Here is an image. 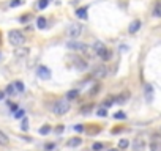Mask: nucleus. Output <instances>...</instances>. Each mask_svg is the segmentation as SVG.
Listing matches in <instances>:
<instances>
[{
	"label": "nucleus",
	"instance_id": "obj_1",
	"mask_svg": "<svg viewBox=\"0 0 161 151\" xmlns=\"http://www.w3.org/2000/svg\"><path fill=\"white\" fill-rule=\"evenodd\" d=\"M93 51H95L96 55H100V57H101L103 61H108L111 57H112V52H111L108 47L101 43V41H96V43L93 44Z\"/></svg>",
	"mask_w": 161,
	"mask_h": 151
},
{
	"label": "nucleus",
	"instance_id": "obj_2",
	"mask_svg": "<svg viewBox=\"0 0 161 151\" xmlns=\"http://www.w3.org/2000/svg\"><path fill=\"white\" fill-rule=\"evenodd\" d=\"M51 109H52V113H55V115H65L69 110V101L59 99V101L54 102Z\"/></svg>",
	"mask_w": 161,
	"mask_h": 151
},
{
	"label": "nucleus",
	"instance_id": "obj_3",
	"mask_svg": "<svg viewBox=\"0 0 161 151\" xmlns=\"http://www.w3.org/2000/svg\"><path fill=\"white\" fill-rule=\"evenodd\" d=\"M8 38H10V43L13 46H22L25 43V36L21 30H11L8 33Z\"/></svg>",
	"mask_w": 161,
	"mask_h": 151
},
{
	"label": "nucleus",
	"instance_id": "obj_4",
	"mask_svg": "<svg viewBox=\"0 0 161 151\" xmlns=\"http://www.w3.org/2000/svg\"><path fill=\"white\" fill-rule=\"evenodd\" d=\"M66 46H68V49L76 51V52H82V54H89L90 52V47L85 43H79V41H69Z\"/></svg>",
	"mask_w": 161,
	"mask_h": 151
},
{
	"label": "nucleus",
	"instance_id": "obj_5",
	"mask_svg": "<svg viewBox=\"0 0 161 151\" xmlns=\"http://www.w3.org/2000/svg\"><path fill=\"white\" fill-rule=\"evenodd\" d=\"M81 32H82V25L81 24H73V25L68 27V36L71 38V39L78 38L81 35Z\"/></svg>",
	"mask_w": 161,
	"mask_h": 151
},
{
	"label": "nucleus",
	"instance_id": "obj_6",
	"mask_svg": "<svg viewBox=\"0 0 161 151\" xmlns=\"http://www.w3.org/2000/svg\"><path fill=\"white\" fill-rule=\"evenodd\" d=\"M92 76H93V77H96V79H103V77H106V76H108V68L104 66V65H98V66L95 68V69H93Z\"/></svg>",
	"mask_w": 161,
	"mask_h": 151
},
{
	"label": "nucleus",
	"instance_id": "obj_7",
	"mask_svg": "<svg viewBox=\"0 0 161 151\" xmlns=\"http://www.w3.org/2000/svg\"><path fill=\"white\" fill-rule=\"evenodd\" d=\"M37 74H38V77L40 79H43V80H47V79H51V69L43 65H40L37 68Z\"/></svg>",
	"mask_w": 161,
	"mask_h": 151
},
{
	"label": "nucleus",
	"instance_id": "obj_8",
	"mask_svg": "<svg viewBox=\"0 0 161 151\" xmlns=\"http://www.w3.org/2000/svg\"><path fill=\"white\" fill-rule=\"evenodd\" d=\"M73 65H74V68H76V69H78V71H85L87 69V63H85V60H82L81 57H74L73 58Z\"/></svg>",
	"mask_w": 161,
	"mask_h": 151
},
{
	"label": "nucleus",
	"instance_id": "obj_9",
	"mask_svg": "<svg viewBox=\"0 0 161 151\" xmlns=\"http://www.w3.org/2000/svg\"><path fill=\"white\" fill-rule=\"evenodd\" d=\"M144 148H145V140L142 137H136L133 140V151H142Z\"/></svg>",
	"mask_w": 161,
	"mask_h": 151
},
{
	"label": "nucleus",
	"instance_id": "obj_10",
	"mask_svg": "<svg viewBox=\"0 0 161 151\" xmlns=\"http://www.w3.org/2000/svg\"><path fill=\"white\" fill-rule=\"evenodd\" d=\"M139 29H141V20L136 19V20H133V22L130 24V27H128V32H130V33H136Z\"/></svg>",
	"mask_w": 161,
	"mask_h": 151
},
{
	"label": "nucleus",
	"instance_id": "obj_11",
	"mask_svg": "<svg viewBox=\"0 0 161 151\" xmlns=\"http://www.w3.org/2000/svg\"><path fill=\"white\" fill-rule=\"evenodd\" d=\"M144 91H145V99H147V102H152V101H153V88H152V85L147 84Z\"/></svg>",
	"mask_w": 161,
	"mask_h": 151
},
{
	"label": "nucleus",
	"instance_id": "obj_12",
	"mask_svg": "<svg viewBox=\"0 0 161 151\" xmlns=\"http://www.w3.org/2000/svg\"><path fill=\"white\" fill-rule=\"evenodd\" d=\"M87 11H89L87 6H81V8L76 10V16L79 19H87Z\"/></svg>",
	"mask_w": 161,
	"mask_h": 151
},
{
	"label": "nucleus",
	"instance_id": "obj_13",
	"mask_svg": "<svg viewBox=\"0 0 161 151\" xmlns=\"http://www.w3.org/2000/svg\"><path fill=\"white\" fill-rule=\"evenodd\" d=\"M101 131V126H98V125H92V126H89L87 129H85V132L89 134V135H95V134H98Z\"/></svg>",
	"mask_w": 161,
	"mask_h": 151
},
{
	"label": "nucleus",
	"instance_id": "obj_14",
	"mask_svg": "<svg viewBox=\"0 0 161 151\" xmlns=\"http://www.w3.org/2000/svg\"><path fill=\"white\" fill-rule=\"evenodd\" d=\"M81 143H82L81 137H73V139H69V140L66 142V145H68V146H79Z\"/></svg>",
	"mask_w": 161,
	"mask_h": 151
},
{
	"label": "nucleus",
	"instance_id": "obj_15",
	"mask_svg": "<svg viewBox=\"0 0 161 151\" xmlns=\"http://www.w3.org/2000/svg\"><path fill=\"white\" fill-rule=\"evenodd\" d=\"M130 98V93L128 91H123L122 94H118L115 98V102H118V104H123V102H127V99Z\"/></svg>",
	"mask_w": 161,
	"mask_h": 151
},
{
	"label": "nucleus",
	"instance_id": "obj_16",
	"mask_svg": "<svg viewBox=\"0 0 161 151\" xmlns=\"http://www.w3.org/2000/svg\"><path fill=\"white\" fill-rule=\"evenodd\" d=\"M78 96H79V90H76V88H74V90H69L68 93H66V101H73V99H76V98H78Z\"/></svg>",
	"mask_w": 161,
	"mask_h": 151
},
{
	"label": "nucleus",
	"instance_id": "obj_17",
	"mask_svg": "<svg viewBox=\"0 0 161 151\" xmlns=\"http://www.w3.org/2000/svg\"><path fill=\"white\" fill-rule=\"evenodd\" d=\"M92 110H93V104H92V102H90V104H85V106H82L79 112H81L82 115H89V113L92 112Z\"/></svg>",
	"mask_w": 161,
	"mask_h": 151
},
{
	"label": "nucleus",
	"instance_id": "obj_18",
	"mask_svg": "<svg viewBox=\"0 0 161 151\" xmlns=\"http://www.w3.org/2000/svg\"><path fill=\"white\" fill-rule=\"evenodd\" d=\"M10 143V139H8V135H6L5 132L0 131V146H6Z\"/></svg>",
	"mask_w": 161,
	"mask_h": 151
},
{
	"label": "nucleus",
	"instance_id": "obj_19",
	"mask_svg": "<svg viewBox=\"0 0 161 151\" xmlns=\"http://www.w3.org/2000/svg\"><path fill=\"white\" fill-rule=\"evenodd\" d=\"M153 14H155L156 17H161V0H158V2L155 3V8H153Z\"/></svg>",
	"mask_w": 161,
	"mask_h": 151
},
{
	"label": "nucleus",
	"instance_id": "obj_20",
	"mask_svg": "<svg viewBox=\"0 0 161 151\" xmlns=\"http://www.w3.org/2000/svg\"><path fill=\"white\" fill-rule=\"evenodd\" d=\"M128 146H130V142L127 139L118 140V149H125V148H128Z\"/></svg>",
	"mask_w": 161,
	"mask_h": 151
},
{
	"label": "nucleus",
	"instance_id": "obj_21",
	"mask_svg": "<svg viewBox=\"0 0 161 151\" xmlns=\"http://www.w3.org/2000/svg\"><path fill=\"white\" fill-rule=\"evenodd\" d=\"M37 27H38V29H44V27H46V19L43 16H40L37 19Z\"/></svg>",
	"mask_w": 161,
	"mask_h": 151
},
{
	"label": "nucleus",
	"instance_id": "obj_22",
	"mask_svg": "<svg viewBox=\"0 0 161 151\" xmlns=\"http://www.w3.org/2000/svg\"><path fill=\"white\" fill-rule=\"evenodd\" d=\"M150 151H161V142H152L150 143Z\"/></svg>",
	"mask_w": 161,
	"mask_h": 151
},
{
	"label": "nucleus",
	"instance_id": "obj_23",
	"mask_svg": "<svg viewBox=\"0 0 161 151\" xmlns=\"http://www.w3.org/2000/svg\"><path fill=\"white\" fill-rule=\"evenodd\" d=\"M13 85H14V88H16V91H19V93H22V91L25 90V88H24V84H22V82H21V80L14 82V84H13Z\"/></svg>",
	"mask_w": 161,
	"mask_h": 151
},
{
	"label": "nucleus",
	"instance_id": "obj_24",
	"mask_svg": "<svg viewBox=\"0 0 161 151\" xmlns=\"http://www.w3.org/2000/svg\"><path fill=\"white\" fill-rule=\"evenodd\" d=\"M47 5H49V0H40V2L37 3V8L38 10H44Z\"/></svg>",
	"mask_w": 161,
	"mask_h": 151
},
{
	"label": "nucleus",
	"instance_id": "obj_25",
	"mask_svg": "<svg viewBox=\"0 0 161 151\" xmlns=\"http://www.w3.org/2000/svg\"><path fill=\"white\" fill-rule=\"evenodd\" d=\"M114 118H115V120H125V118H127V113L122 112V110H118V112L114 113Z\"/></svg>",
	"mask_w": 161,
	"mask_h": 151
},
{
	"label": "nucleus",
	"instance_id": "obj_26",
	"mask_svg": "<svg viewBox=\"0 0 161 151\" xmlns=\"http://www.w3.org/2000/svg\"><path fill=\"white\" fill-rule=\"evenodd\" d=\"M51 129H52V128L49 126V125H44L43 128L40 129V134H41V135H46V134H49V132H51Z\"/></svg>",
	"mask_w": 161,
	"mask_h": 151
},
{
	"label": "nucleus",
	"instance_id": "obj_27",
	"mask_svg": "<svg viewBox=\"0 0 161 151\" xmlns=\"http://www.w3.org/2000/svg\"><path fill=\"white\" fill-rule=\"evenodd\" d=\"M21 5H24V0H11L10 2L11 8H16V6H21Z\"/></svg>",
	"mask_w": 161,
	"mask_h": 151
},
{
	"label": "nucleus",
	"instance_id": "obj_28",
	"mask_svg": "<svg viewBox=\"0 0 161 151\" xmlns=\"http://www.w3.org/2000/svg\"><path fill=\"white\" fill-rule=\"evenodd\" d=\"M5 93H6V94H14V93H16V88H14V85H13V84H10L8 87H6Z\"/></svg>",
	"mask_w": 161,
	"mask_h": 151
},
{
	"label": "nucleus",
	"instance_id": "obj_29",
	"mask_svg": "<svg viewBox=\"0 0 161 151\" xmlns=\"http://www.w3.org/2000/svg\"><path fill=\"white\" fill-rule=\"evenodd\" d=\"M92 149H93V151H103V149H104V145H103V143H100V142H96V143H93Z\"/></svg>",
	"mask_w": 161,
	"mask_h": 151
},
{
	"label": "nucleus",
	"instance_id": "obj_30",
	"mask_svg": "<svg viewBox=\"0 0 161 151\" xmlns=\"http://www.w3.org/2000/svg\"><path fill=\"white\" fill-rule=\"evenodd\" d=\"M14 54H16V57H24V55L29 54V49H18Z\"/></svg>",
	"mask_w": 161,
	"mask_h": 151
},
{
	"label": "nucleus",
	"instance_id": "obj_31",
	"mask_svg": "<svg viewBox=\"0 0 161 151\" xmlns=\"http://www.w3.org/2000/svg\"><path fill=\"white\" fill-rule=\"evenodd\" d=\"M100 88H101V85H100V84H95V85H93V88L90 90V96H95L98 91H100Z\"/></svg>",
	"mask_w": 161,
	"mask_h": 151
},
{
	"label": "nucleus",
	"instance_id": "obj_32",
	"mask_svg": "<svg viewBox=\"0 0 161 151\" xmlns=\"http://www.w3.org/2000/svg\"><path fill=\"white\" fill-rule=\"evenodd\" d=\"M96 115H98V116H106V115H108L106 107H100V109L96 110Z\"/></svg>",
	"mask_w": 161,
	"mask_h": 151
},
{
	"label": "nucleus",
	"instance_id": "obj_33",
	"mask_svg": "<svg viewBox=\"0 0 161 151\" xmlns=\"http://www.w3.org/2000/svg\"><path fill=\"white\" fill-rule=\"evenodd\" d=\"M30 19H32V16H30V14H24V16H21V17H19V20H21V22H22V24L29 22Z\"/></svg>",
	"mask_w": 161,
	"mask_h": 151
},
{
	"label": "nucleus",
	"instance_id": "obj_34",
	"mask_svg": "<svg viewBox=\"0 0 161 151\" xmlns=\"http://www.w3.org/2000/svg\"><path fill=\"white\" fill-rule=\"evenodd\" d=\"M21 128H22L24 131H27V129H29V120L24 118V120H22V125H21Z\"/></svg>",
	"mask_w": 161,
	"mask_h": 151
},
{
	"label": "nucleus",
	"instance_id": "obj_35",
	"mask_svg": "<svg viewBox=\"0 0 161 151\" xmlns=\"http://www.w3.org/2000/svg\"><path fill=\"white\" fill-rule=\"evenodd\" d=\"M63 131H65V126L63 125H59L57 128H55V132H57V134H62Z\"/></svg>",
	"mask_w": 161,
	"mask_h": 151
},
{
	"label": "nucleus",
	"instance_id": "obj_36",
	"mask_svg": "<svg viewBox=\"0 0 161 151\" xmlns=\"http://www.w3.org/2000/svg\"><path fill=\"white\" fill-rule=\"evenodd\" d=\"M74 131H76V132H82V131H85V128H84L82 125H76V126H74Z\"/></svg>",
	"mask_w": 161,
	"mask_h": 151
},
{
	"label": "nucleus",
	"instance_id": "obj_37",
	"mask_svg": "<svg viewBox=\"0 0 161 151\" xmlns=\"http://www.w3.org/2000/svg\"><path fill=\"white\" fill-rule=\"evenodd\" d=\"M24 110H16V113H14V118H22V116H24Z\"/></svg>",
	"mask_w": 161,
	"mask_h": 151
},
{
	"label": "nucleus",
	"instance_id": "obj_38",
	"mask_svg": "<svg viewBox=\"0 0 161 151\" xmlns=\"http://www.w3.org/2000/svg\"><path fill=\"white\" fill-rule=\"evenodd\" d=\"M54 148H55L54 143H46V145H44V149H46V151H51V149H54Z\"/></svg>",
	"mask_w": 161,
	"mask_h": 151
},
{
	"label": "nucleus",
	"instance_id": "obj_39",
	"mask_svg": "<svg viewBox=\"0 0 161 151\" xmlns=\"http://www.w3.org/2000/svg\"><path fill=\"white\" fill-rule=\"evenodd\" d=\"M112 102H114V101H112V98H108V99H106V102H104V107H111V106H112Z\"/></svg>",
	"mask_w": 161,
	"mask_h": 151
},
{
	"label": "nucleus",
	"instance_id": "obj_40",
	"mask_svg": "<svg viewBox=\"0 0 161 151\" xmlns=\"http://www.w3.org/2000/svg\"><path fill=\"white\" fill-rule=\"evenodd\" d=\"M111 132H112V134H118V132H122V128H115V129H112Z\"/></svg>",
	"mask_w": 161,
	"mask_h": 151
},
{
	"label": "nucleus",
	"instance_id": "obj_41",
	"mask_svg": "<svg viewBox=\"0 0 161 151\" xmlns=\"http://www.w3.org/2000/svg\"><path fill=\"white\" fill-rule=\"evenodd\" d=\"M10 107H11V110H14V112L18 110V106L16 104H11V102H10Z\"/></svg>",
	"mask_w": 161,
	"mask_h": 151
},
{
	"label": "nucleus",
	"instance_id": "obj_42",
	"mask_svg": "<svg viewBox=\"0 0 161 151\" xmlns=\"http://www.w3.org/2000/svg\"><path fill=\"white\" fill-rule=\"evenodd\" d=\"M5 98V91H0V101H2Z\"/></svg>",
	"mask_w": 161,
	"mask_h": 151
},
{
	"label": "nucleus",
	"instance_id": "obj_43",
	"mask_svg": "<svg viewBox=\"0 0 161 151\" xmlns=\"http://www.w3.org/2000/svg\"><path fill=\"white\" fill-rule=\"evenodd\" d=\"M108 151H120L118 148H112V149H108Z\"/></svg>",
	"mask_w": 161,
	"mask_h": 151
}]
</instances>
